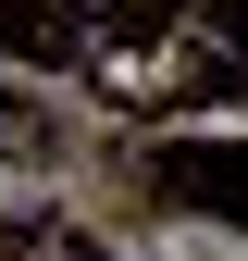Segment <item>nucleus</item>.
<instances>
[{"label": "nucleus", "mask_w": 248, "mask_h": 261, "mask_svg": "<svg viewBox=\"0 0 248 261\" xmlns=\"http://www.w3.org/2000/svg\"><path fill=\"white\" fill-rule=\"evenodd\" d=\"M100 87H112V100H149V112L236 100V87H248V0H186L162 38L100 50Z\"/></svg>", "instance_id": "obj_1"}, {"label": "nucleus", "mask_w": 248, "mask_h": 261, "mask_svg": "<svg viewBox=\"0 0 248 261\" xmlns=\"http://www.w3.org/2000/svg\"><path fill=\"white\" fill-rule=\"evenodd\" d=\"M149 187L174 212H199V224H248V137H162Z\"/></svg>", "instance_id": "obj_2"}, {"label": "nucleus", "mask_w": 248, "mask_h": 261, "mask_svg": "<svg viewBox=\"0 0 248 261\" xmlns=\"http://www.w3.org/2000/svg\"><path fill=\"white\" fill-rule=\"evenodd\" d=\"M62 13H75V38H87V50H137V38H162L186 0H62Z\"/></svg>", "instance_id": "obj_3"}, {"label": "nucleus", "mask_w": 248, "mask_h": 261, "mask_svg": "<svg viewBox=\"0 0 248 261\" xmlns=\"http://www.w3.org/2000/svg\"><path fill=\"white\" fill-rule=\"evenodd\" d=\"M62 50H87L62 0H0V62H62Z\"/></svg>", "instance_id": "obj_4"}, {"label": "nucleus", "mask_w": 248, "mask_h": 261, "mask_svg": "<svg viewBox=\"0 0 248 261\" xmlns=\"http://www.w3.org/2000/svg\"><path fill=\"white\" fill-rule=\"evenodd\" d=\"M25 261H100L87 237H25Z\"/></svg>", "instance_id": "obj_5"}]
</instances>
